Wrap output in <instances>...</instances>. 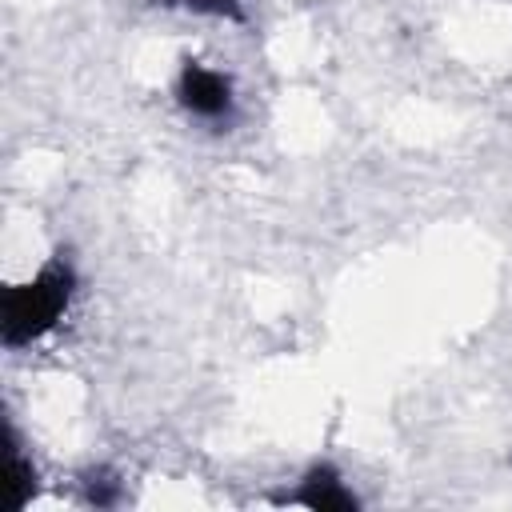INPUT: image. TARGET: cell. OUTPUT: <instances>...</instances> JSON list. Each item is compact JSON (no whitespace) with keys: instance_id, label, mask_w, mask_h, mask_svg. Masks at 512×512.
Returning a JSON list of instances; mask_svg holds the SVG:
<instances>
[{"instance_id":"cell-4","label":"cell","mask_w":512,"mask_h":512,"mask_svg":"<svg viewBox=\"0 0 512 512\" xmlns=\"http://www.w3.org/2000/svg\"><path fill=\"white\" fill-rule=\"evenodd\" d=\"M168 8H184L196 16H216V20H244V0H164Z\"/></svg>"},{"instance_id":"cell-1","label":"cell","mask_w":512,"mask_h":512,"mask_svg":"<svg viewBox=\"0 0 512 512\" xmlns=\"http://www.w3.org/2000/svg\"><path fill=\"white\" fill-rule=\"evenodd\" d=\"M76 296V268L64 252L44 260L28 280L12 284L0 300V340L8 348H24L44 340L68 312Z\"/></svg>"},{"instance_id":"cell-3","label":"cell","mask_w":512,"mask_h":512,"mask_svg":"<svg viewBox=\"0 0 512 512\" xmlns=\"http://www.w3.org/2000/svg\"><path fill=\"white\" fill-rule=\"evenodd\" d=\"M296 504L316 508V512H352L360 500L352 496V488L344 484V476L332 464H312L300 480V488L292 492Z\"/></svg>"},{"instance_id":"cell-2","label":"cell","mask_w":512,"mask_h":512,"mask_svg":"<svg viewBox=\"0 0 512 512\" xmlns=\"http://www.w3.org/2000/svg\"><path fill=\"white\" fill-rule=\"evenodd\" d=\"M176 104L196 120L220 124V120L232 116L236 92H232L228 72H220L204 60H184L180 72H176Z\"/></svg>"}]
</instances>
